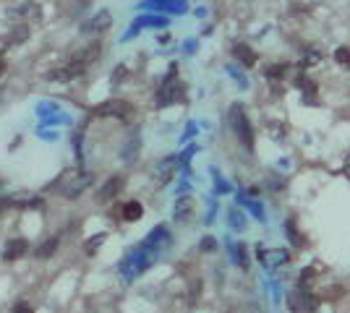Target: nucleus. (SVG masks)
Wrapping results in <instances>:
<instances>
[{"instance_id": "obj_1", "label": "nucleus", "mask_w": 350, "mask_h": 313, "mask_svg": "<svg viewBox=\"0 0 350 313\" xmlns=\"http://www.w3.org/2000/svg\"><path fill=\"white\" fill-rule=\"evenodd\" d=\"M94 183V175L89 170H81V167H71L63 170L61 175L55 178V183L50 185L52 193H57L61 198H68V201H76V198Z\"/></svg>"}, {"instance_id": "obj_2", "label": "nucleus", "mask_w": 350, "mask_h": 313, "mask_svg": "<svg viewBox=\"0 0 350 313\" xmlns=\"http://www.w3.org/2000/svg\"><path fill=\"white\" fill-rule=\"evenodd\" d=\"M230 128H232V133L238 136L241 144L251 152L254 149V126H251V120L246 115V107L243 105H232L230 107Z\"/></svg>"}, {"instance_id": "obj_3", "label": "nucleus", "mask_w": 350, "mask_h": 313, "mask_svg": "<svg viewBox=\"0 0 350 313\" xmlns=\"http://www.w3.org/2000/svg\"><path fill=\"white\" fill-rule=\"evenodd\" d=\"M94 118H115V120H128L133 115V105L126 102V99H107V102H100L94 110H92Z\"/></svg>"}, {"instance_id": "obj_4", "label": "nucleus", "mask_w": 350, "mask_h": 313, "mask_svg": "<svg viewBox=\"0 0 350 313\" xmlns=\"http://www.w3.org/2000/svg\"><path fill=\"white\" fill-rule=\"evenodd\" d=\"M112 26V13L110 11H97L92 18H86L84 24H81V34H86V37H92V34H102V32H107Z\"/></svg>"}, {"instance_id": "obj_5", "label": "nucleus", "mask_w": 350, "mask_h": 313, "mask_svg": "<svg viewBox=\"0 0 350 313\" xmlns=\"http://www.w3.org/2000/svg\"><path fill=\"white\" fill-rule=\"evenodd\" d=\"M287 305H290L293 313H314L316 310V298H311L303 287H298V290H293L287 295Z\"/></svg>"}, {"instance_id": "obj_6", "label": "nucleus", "mask_w": 350, "mask_h": 313, "mask_svg": "<svg viewBox=\"0 0 350 313\" xmlns=\"http://www.w3.org/2000/svg\"><path fill=\"white\" fill-rule=\"evenodd\" d=\"M123 188H126V178H123V175H112V178H107L105 185L97 191V204H107V201H112V198H118Z\"/></svg>"}, {"instance_id": "obj_7", "label": "nucleus", "mask_w": 350, "mask_h": 313, "mask_svg": "<svg viewBox=\"0 0 350 313\" xmlns=\"http://www.w3.org/2000/svg\"><path fill=\"white\" fill-rule=\"evenodd\" d=\"M100 55H102V45H100V42H92V45H84L81 50H76L71 60L86 68V66H89V63L100 60Z\"/></svg>"}, {"instance_id": "obj_8", "label": "nucleus", "mask_w": 350, "mask_h": 313, "mask_svg": "<svg viewBox=\"0 0 350 313\" xmlns=\"http://www.w3.org/2000/svg\"><path fill=\"white\" fill-rule=\"evenodd\" d=\"M26 251H29V240L26 238H11L3 245V261H18Z\"/></svg>"}, {"instance_id": "obj_9", "label": "nucleus", "mask_w": 350, "mask_h": 313, "mask_svg": "<svg viewBox=\"0 0 350 313\" xmlns=\"http://www.w3.org/2000/svg\"><path fill=\"white\" fill-rule=\"evenodd\" d=\"M183 84H178L172 76H170V81L165 84V87L160 89V97H157V105H170V102H175V99H183Z\"/></svg>"}, {"instance_id": "obj_10", "label": "nucleus", "mask_w": 350, "mask_h": 313, "mask_svg": "<svg viewBox=\"0 0 350 313\" xmlns=\"http://www.w3.org/2000/svg\"><path fill=\"white\" fill-rule=\"evenodd\" d=\"M86 68L84 66H79V63H68V66H63V68H55V71H50L47 73V81H73V78H79L81 73H84Z\"/></svg>"}, {"instance_id": "obj_11", "label": "nucleus", "mask_w": 350, "mask_h": 313, "mask_svg": "<svg viewBox=\"0 0 350 313\" xmlns=\"http://www.w3.org/2000/svg\"><path fill=\"white\" fill-rule=\"evenodd\" d=\"M191 214H193V198H191V196H181L178 201H175L172 219L183 224V222H188V219H191Z\"/></svg>"}, {"instance_id": "obj_12", "label": "nucleus", "mask_w": 350, "mask_h": 313, "mask_svg": "<svg viewBox=\"0 0 350 313\" xmlns=\"http://www.w3.org/2000/svg\"><path fill=\"white\" fill-rule=\"evenodd\" d=\"M232 55H236V60H241L246 68H254L256 66V52L246 45V42H236V45H232Z\"/></svg>"}, {"instance_id": "obj_13", "label": "nucleus", "mask_w": 350, "mask_h": 313, "mask_svg": "<svg viewBox=\"0 0 350 313\" xmlns=\"http://www.w3.org/2000/svg\"><path fill=\"white\" fill-rule=\"evenodd\" d=\"M175 170H178V157H167V159H162V162L157 164L154 175L160 178V183H167V180L175 175Z\"/></svg>"}, {"instance_id": "obj_14", "label": "nucleus", "mask_w": 350, "mask_h": 313, "mask_svg": "<svg viewBox=\"0 0 350 313\" xmlns=\"http://www.w3.org/2000/svg\"><path fill=\"white\" fill-rule=\"evenodd\" d=\"M141 214H144V206H141L139 201H126V204L121 206V219H123V222H139Z\"/></svg>"}, {"instance_id": "obj_15", "label": "nucleus", "mask_w": 350, "mask_h": 313, "mask_svg": "<svg viewBox=\"0 0 350 313\" xmlns=\"http://www.w3.org/2000/svg\"><path fill=\"white\" fill-rule=\"evenodd\" d=\"M57 243H61V238H57V235L47 238V240H45V245H40V248H37V259H40V261H42V259H50V256L55 253V248H57Z\"/></svg>"}, {"instance_id": "obj_16", "label": "nucleus", "mask_w": 350, "mask_h": 313, "mask_svg": "<svg viewBox=\"0 0 350 313\" xmlns=\"http://www.w3.org/2000/svg\"><path fill=\"white\" fill-rule=\"evenodd\" d=\"M29 37H32V32H29V26H26V24H21V26H13V29H11L8 42H11V45H21V42H26Z\"/></svg>"}, {"instance_id": "obj_17", "label": "nucleus", "mask_w": 350, "mask_h": 313, "mask_svg": "<svg viewBox=\"0 0 350 313\" xmlns=\"http://www.w3.org/2000/svg\"><path fill=\"white\" fill-rule=\"evenodd\" d=\"M285 230H287V238H290V243H293L296 248H301V245H303V238H301V235L296 233V222H293V219H287Z\"/></svg>"}, {"instance_id": "obj_18", "label": "nucleus", "mask_w": 350, "mask_h": 313, "mask_svg": "<svg viewBox=\"0 0 350 313\" xmlns=\"http://www.w3.org/2000/svg\"><path fill=\"white\" fill-rule=\"evenodd\" d=\"M335 60H337L340 66H350V50H347V47H337V50H335Z\"/></svg>"}, {"instance_id": "obj_19", "label": "nucleus", "mask_w": 350, "mask_h": 313, "mask_svg": "<svg viewBox=\"0 0 350 313\" xmlns=\"http://www.w3.org/2000/svg\"><path fill=\"white\" fill-rule=\"evenodd\" d=\"M11 313H34V308L29 305L26 300H18V303L13 305V310H11Z\"/></svg>"}, {"instance_id": "obj_20", "label": "nucleus", "mask_w": 350, "mask_h": 313, "mask_svg": "<svg viewBox=\"0 0 350 313\" xmlns=\"http://www.w3.org/2000/svg\"><path fill=\"white\" fill-rule=\"evenodd\" d=\"M11 204H13V201H11L8 196H0V214H6V212L11 209Z\"/></svg>"}, {"instance_id": "obj_21", "label": "nucleus", "mask_w": 350, "mask_h": 313, "mask_svg": "<svg viewBox=\"0 0 350 313\" xmlns=\"http://www.w3.org/2000/svg\"><path fill=\"white\" fill-rule=\"evenodd\" d=\"M3 73H6V60L0 58V76H3Z\"/></svg>"}]
</instances>
